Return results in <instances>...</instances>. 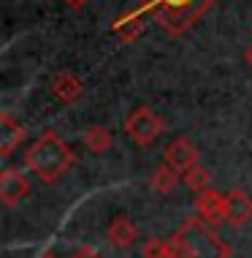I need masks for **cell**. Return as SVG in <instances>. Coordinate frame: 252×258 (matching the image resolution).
Wrapping results in <instances>:
<instances>
[{
  "label": "cell",
  "mask_w": 252,
  "mask_h": 258,
  "mask_svg": "<svg viewBox=\"0 0 252 258\" xmlns=\"http://www.w3.org/2000/svg\"><path fill=\"white\" fill-rule=\"evenodd\" d=\"M249 220H252V199L244 190L225 193V223L228 226L239 228Z\"/></svg>",
  "instance_id": "cell-9"
},
{
  "label": "cell",
  "mask_w": 252,
  "mask_h": 258,
  "mask_svg": "<svg viewBox=\"0 0 252 258\" xmlns=\"http://www.w3.org/2000/svg\"><path fill=\"white\" fill-rule=\"evenodd\" d=\"M49 90H52V95L57 98L60 103H65V106H71L81 98V79L76 76L73 71H57L49 79Z\"/></svg>",
  "instance_id": "cell-8"
},
{
  "label": "cell",
  "mask_w": 252,
  "mask_h": 258,
  "mask_svg": "<svg viewBox=\"0 0 252 258\" xmlns=\"http://www.w3.org/2000/svg\"><path fill=\"white\" fill-rule=\"evenodd\" d=\"M195 215L212 228L225 223V193H217L212 187L204 193H195Z\"/></svg>",
  "instance_id": "cell-6"
},
{
  "label": "cell",
  "mask_w": 252,
  "mask_h": 258,
  "mask_svg": "<svg viewBox=\"0 0 252 258\" xmlns=\"http://www.w3.org/2000/svg\"><path fill=\"white\" fill-rule=\"evenodd\" d=\"M144 258H168V239H146L141 245Z\"/></svg>",
  "instance_id": "cell-16"
},
{
  "label": "cell",
  "mask_w": 252,
  "mask_h": 258,
  "mask_svg": "<svg viewBox=\"0 0 252 258\" xmlns=\"http://www.w3.org/2000/svg\"><path fill=\"white\" fill-rule=\"evenodd\" d=\"M168 258H230V247L209 223L190 218L168 239Z\"/></svg>",
  "instance_id": "cell-2"
},
{
  "label": "cell",
  "mask_w": 252,
  "mask_h": 258,
  "mask_svg": "<svg viewBox=\"0 0 252 258\" xmlns=\"http://www.w3.org/2000/svg\"><path fill=\"white\" fill-rule=\"evenodd\" d=\"M165 131L163 117L155 114L149 106H138L125 117V134L130 142H136L138 147H149L157 142V136Z\"/></svg>",
  "instance_id": "cell-4"
},
{
  "label": "cell",
  "mask_w": 252,
  "mask_h": 258,
  "mask_svg": "<svg viewBox=\"0 0 252 258\" xmlns=\"http://www.w3.org/2000/svg\"><path fill=\"white\" fill-rule=\"evenodd\" d=\"M30 193V179L17 169H6L0 174V201L3 207H17Z\"/></svg>",
  "instance_id": "cell-7"
},
{
  "label": "cell",
  "mask_w": 252,
  "mask_h": 258,
  "mask_svg": "<svg viewBox=\"0 0 252 258\" xmlns=\"http://www.w3.org/2000/svg\"><path fill=\"white\" fill-rule=\"evenodd\" d=\"M179 177H182V174H179L177 169H171L168 163H160L157 169L149 174V187H152L155 193H160V196H168V193L177 190Z\"/></svg>",
  "instance_id": "cell-13"
},
{
  "label": "cell",
  "mask_w": 252,
  "mask_h": 258,
  "mask_svg": "<svg viewBox=\"0 0 252 258\" xmlns=\"http://www.w3.org/2000/svg\"><path fill=\"white\" fill-rule=\"evenodd\" d=\"M81 142H84V147H87L90 152L101 155V152H106L111 144H114V136H111V131L103 128V125H90V128L84 131Z\"/></svg>",
  "instance_id": "cell-14"
},
{
  "label": "cell",
  "mask_w": 252,
  "mask_h": 258,
  "mask_svg": "<svg viewBox=\"0 0 252 258\" xmlns=\"http://www.w3.org/2000/svg\"><path fill=\"white\" fill-rule=\"evenodd\" d=\"M217 0H136L144 14H149L168 36H182L212 9Z\"/></svg>",
  "instance_id": "cell-3"
},
{
  "label": "cell",
  "mask_w": 252,
  "mask_h": 258,
  "mask_svg": "<svg viewBox=\"0 0 252 258\" xmlns=\"http://www.w3.org/2000/svg\"><path fill=\"white\" fill-rule=\"evenodd\" d=\"M90 0H62V6H68V9H73V11H79V9H84Z\"/></svg>",
  "instance_id": "cell-18"
},
{
  "label": "cell",
  "mask_w": 252,
  "mask_h": 258,
  "mask_svg": "<svg viewBox=\"0 0 252 258\" xmlns=\"http://www.w3.org/2000/svg\"><path fill=\"white\" fill-rule=\"evenodd\" d=\"M182 182H185L187 187H190L193 193H204L212 187V174H209V169H204V166H193L190 171L182 174Z\"/></svg>",
  "instance_id": "cell-15"
},
{
  "label": "cell",
  "mask_w": 252,
  "mask_h": 258,
  "mask_svg": "<svg viewBox=\"0 0 252 258\" xmlns=\"http://www.w3.org/2000/svg\"><path fill=\"white\" fill-rule=\"evenodd\" d=\"M111 33H114L120 41H125V44H133V41L144 33V11L141 9H133V11L120 14L117 22L111 25Z\"/></svg>",
  "instance_id": "cell-11"
},
{
  "label": "cell",
  "mask_w": 252,
  "mask_h": 258,
  "mask_svg": "<svg viewBox=\"0 0 252 258\" xmlns=\"http://www.w3.org/2000/svg\"><path fill=\"white\" fill-rule=\"evenodd\" d=\"M106 236H109V242L117 250H130L133 245H136V239H138V228H136V223H133L130 218L117 215V218L109 223Z\"/></svg>",
  "instance_id": "cell-10"
},
{
  "label": "cell",
  "mask_w": 252,
  "mask_h": 258,
  "mask_svg": "<svg viewBox=\"0 0 252 258\" xmlns=\"http://www.w3.org/2000/svg\"><path fill=\"white\" fill-rule=\"evenodd\" d=\"M163 163H168L171 169H177L179 174L190 171L193 166H198V147H195L187 136H177L174 142L165 144Z\"/></svg>",
  "instance_id": "cell-5"
},
{
  "label": "cell",
  "mask_w": 252,
  "mask_h": 258,
  "mask_svg": "<svg viewBox=\"0 0 252 258\" xmlns=\"http://www.w3.org/2000/svg\"><path fill=\"white\" fill-rule=\"evenodd\" d=\"M71 258H101V253H98L93 245H81L71 253Z\"/></svg>",
  "instance_id": "cell-17"
},
{
  "label": "cell",
  "mask_w": 252,
  "mask_h": 258,
  "mask_svg": "<svg viewBox=\"0 0 252 258\" xmlns=\"http://www.w3.org/2000/svg\"><path fill=\"white\" fill-rule=\"evenodd\" d=\"M38 258H57V255H54V253H52V250H44V253H41Z\"/></svg>",
  "instance_id": "cell-20"
},
{
  "label": "cell",
  "mask_w": 252,
  "mask_h": 258,
  "mask_svg": "<svg viewBox=\"0 0 252 258\" xmlns=\"http://www.w3.org/2000/svg\"><path fill=\"white\" fill-rule=\"evenodd\" d=\"M244 60H247V66L252 68V44L247 46V52H244Z\"/></svg>",
  "instance_id": "cell-19"
},
{
  "label": "cell",
  "mask_w": 252,
  "mask_h": 258,
  "mask_svg": "<svg viewBox=\"0 0 252 258\" xmlns=\"http://www.w3.org/2000/svg\"><path fill=\"white\" fill-rule=\"evenodd\" d=\"M73 160H76V155H73L71 144L62 142L54 131H44L25 152V166L36 174L44 185L60 182V179L71 171Z\"/></svg>",
  "instance_id": "cell-1"
},
{
  "label": "cell",
  "mask_w": 252,
  "mask_h": 258,
  "mask_svg": "<svg viewBox=\"0 0 252 258\" xmlns=\"http://www.w3.org/2000/svg\"><path fill=\"white\" fill-rule=\"evenodd\" d=\"M22 139H25V125L14 120L9 111H3L0 114V155L9 158L22 144Z\"/></svg>",
  "instance_id": "cell-12"
}]
</instances>
